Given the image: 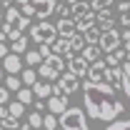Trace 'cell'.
I'll return each mask as SVG.
<instances>
[{
    "label": "cell",
    "instance_id": "7bdbcfd3",
    "mask_svg": "<svg viewBox=\"0 0 130 130\" xmlns=\"http://www.w3.org/2000/svg\"><path fill=\"white\" fill-rule=\"evenodd\" d=\"M65 3H70V5H75V3H80V0H65Z\"/></svg>",
    "mask_w": 130,
    "mask_h": 130
},
{
    "label": "cell",
    "instance_id": "f35d334b",
    "mask_svg": "<svg viewBox=\"0 0 130 130\" xmlns=\"http://www.w3.org/2000/svg\"><path fill=\"white\" fill-rule=\"evenodd\" d=\"M8 55H10V53H8V45L0 43V58H8Z\"/></svg>",
    "mask_w": 130,
    "mask_h": 130
},
{
    "label": "cell",
    "instance_id": "d4e9b609",
    "mask_svg": "<svg viewBox=\"0 0 130 130\" xmlns=\"http://www.w3.org/2000/svg\"><path fill=\"white\" fill-rule=\"evenodd\" d=\"M5 88H8L10 93H18V90H23L25 85H23V80H20L18 75H8V80H5Z\"/></svg>",
    "mask_w": 130,
    "mask_h": 130
},
{
    "label": "cell",
    "instance_id": "52a82bcc",
    "mask_svg": "<svg viewBox=\"0 0 130 130\" xmlns=\"http://www.w3.org/2000/svg\"><path fill=\"white\" fill-rule=\"evenodd\" d=\"M58 85H60V90H63L65 95H73L80 88V80H78V75H73L70 70H65L63 75H60V80H58Z\"/></svg>",
    "mask_w": 130,
    "mask_h": 130
},
{
    "label": "cell",
    "instance_id": "bcb514c9",
    "mask_svg": "<svg viewBox=\"0 0 130 130\" xmlns=\"http://www.w3.org/2000/svg\"><path fill=\"white\" fill-rule=\"evenodd\" d=\"M0 130H5V128H3V125H0Z\"/></svg>",
    "mask_w": 130,
    "mask_h": 130
},
{
    "label": "cell",
    "instance_id": "44dd1931",
    "mask_svg": "<svg viewBox=\"0 0 130 130\" xmlns=\"http://www.w3.org/2000/svg\"><path fill=\"white\" fill-rule=\"evenodd\" d=\"M123 90H125L128 103H130V55H128V60L123 63Z\"/></svg>",
    "mask_w": 130,
    "mask_h": 130
},
{
    "label": "cell",
    "instance_id": "603a6c76",
    "mask_svg": "<svg viewBox=\"0 0 130 130\" xmlns=\"http://www.w3.org/2000/svg\"><path fill=\"white\" fill-rule=\"evenodd\" d=\"M88 13H93V8L88 5V3H75L73 5V20H78V18H83V15H88Z\"/></svg>",
    "mask_w": 130,
    "mask_h": 130
},
{
    "label": "cell",
    "instance_id": "60d3db41",
    "mask_svg": "<svg viewBox=\"0 0 130 130\" xmlns=\"http://www.w3.org/2000/svg\"><path fill=\"white\" fill-rule=\"evenodd\" d=\"M5 40H8V35H5V32L0 30V43H5Z\"/></svg>",
    "mask_w": 130,
    "mask_h": 130
},
{
    "label": "cell",
    "instance_id": "f6af8a7d",
    "mask_svg": "<svg viewBox=\"0 0 130 130\" xmlns=\"http://www.w3.org/2000/svg\"><path fill=\"white\" fill-rule=\"evenodd\" d=\"M58 3H65V0H58Z\"/></svg>",
    "mask_w": 130,
    "mask_h": 130
},
{
    "label": "cell",
    "instance_id": "d6986e66",
    "mask_svg": "<svg viewBox=\"0 0 130 130\" xmlns=\"http://www.w3.org/2000/svg\"><path fill=\"white\" fill-rule=\"evenodd\" d=\"M20 80H23V85H25V88H32L35 83L40 80V75H38V70H32V68H25V70H23V75H20Z\"/></svg>",
    "mask_w": 130,
    "mask_h": 130
},
{
    "label": "cell",
    "instance_id": "ab89813d",
    "mask_svg": "<svg viewBox=\"0 0 130 130\" xmlns=\"http://www.w3.org/2000/svg\"><path fill=\"white\" fill-rule=\"evenodd\" d=\"M120 35H123V43H130V28H128V30H123Z\"/></svg>",
    "mask_w": 130,
    "mask_h": 130
},
{
    "label": "cell",
    "instance_id": "836d02e7",
    "mask_svg": "<svg viewBox=\"0 0 130 130\" xmlns=\"http://www.w3.org/2000/svg\"><path fill=\"white\" fill-rule=\"evenodd\" d=\"M43 118H45V115H40V113H30L28 115V123H30V128H43Z\"/></svg>",
    "mask_w": 130,
    "mask_h": 130
},
{
    "label": "cell",
    "instance_id": "ffe728a7",
    "mask_svg": "<svg viewBox=\"0 0 130 130\" xmlns=\"http://www.w3.org/2000/svg\"><path fill=\"white\" fill-rule=\"evenodd\" d=\"M20 18H23V13H20V8H18V5H10V8H5V23H8V25H13V28H15Z\"/></svg>",
    "mask_w": 130,
    "mask_h": 130
},
{
    "label": "cell",
    "instance_id": "2e32d148",
    "mask_svg": "<svg viewBox=\"0 0 130 130\" xmlns=\"http://www.w3.org/2000/svg\"><path fill=\"white\" fill-rule=\"evenodd\" d=\"M80 55H83L90 65L98 63V60H103V50H100V45H85V50H83Z\"/></svg>",
    "mask_w": 130,
    "mask_h": 130
},
{
    "label": "cell",
    "instance_id": "9c48e42d",
    "mask_svg": "<svg viewBox=\"0 0 130 130\" xmlns=\"http://www.w3.org/2000/svg\"><path fill=\"white\" fill-rule=\"evenodd\" d=\"M75 28H78V32H83V35L88 30H93V28H98V13L93 10V13H88V15L78 18V20H75Z\"/></svg>",
    "mask_w": 130,
    "mask_h": 130
},
{
    "label": "cell",
    "instance_id": "5bb4252c",
    "mask_svg": "<svg viewBox=\"0 0 130 130\" xmlns=\"http://www.w3.org/2000/svg\"><path fill=\"white\" fill-rule=\"evenodd\" d=\"M38 75H40V80H60V75H63V73H60V70H55V68H53V65H48L45 63V60H43V65H40V68H38Z\"/></svg>",
    "mask_w": 130,
    "mask_h": 130
},
{
    "label": "cell",
    "instance_id": "83f0119b",
    "mask_svg": "<svg viewBox=\"0 0 130 130\" xmlns=\"http://www.w3.org/2000/svg\"><path fill=\"white\" fill-rule=\"evenodd\" d=\"M100 35H103V30H100V28L88 30V32H85V43H88V45H98V43H100Z\"/></svg>",
    "mask_w": 130,
    "mask_h": 130
},
{
    "label": "cell",
    "instance_id": "8fae6325",
    "mask_svg": "<svg viewBox=\"0 0 130 130\" xmlns=\"http://www.w3.org/2000/svg\"><path fill=\"white\" fill-rule=\"evenodd\" d=\"M55 28H58V35H63V38H70V35H75V32H78L75 20H73V18H60V20L55 23Z\"/></svg>",
    "mask_w": 130,
    "mask_h": 130
},
{
    "label": "cell",
    "instance_id": "7402d4cb",
    "mask_svg": "<svg viewBox=\"0 0 130 130\" xmlns=\"http://www.w3.org/2000/svg\"><path fill=\"white\" fill-rule=\"evenodd\" d=\"M15 98L23 103V105H28V103H35L38 98H35V93H32V88H23V90H18Z\"/></svg>",
    "mask_w": 130,
    "mask_h": 130
},
{
    "label": "cell",
    "instance_id": "7c38bea8",
    "mask_svg": "<svg viewBox=\"0 0 130 130\" xmlns=\"http://www.w3.org/2000/svg\"><path fill=\"white\" fill-rule=\"evenodd\" d=\"M32 93H35L38 100H48V98H53V85L48 80H38L32 85Z\"/></svg>",
    "mask_w": 130,
    "mask_h": 130
},
{
    "label": "cell",
    "instance_id": "8d00e7d4",
    "mask_svg": "<svg viewBox=\"0 0 130 130\" xmlns=\"http://www.w3.org/2000/svg\"><path fill=\"white\" fill-rule=\"evenodd\" d=\"M118 23H120V25H123V28L128 30V28H130V13H125V15H120V18H118Z\"/></svg>",
    "mask_w": 130,
    "mask_h": 130
},
{
    "label": "cell",
    "instance_id": "ee69618b",
    "mask_svg": "<svg viewBox=\"0 0 130 130\" xmlns=\"http://www.w3.org/2000/svg\"><path fill=\"white\" fill-rule=\"evenodd\" d=\"M3 73H5V70H3V65H0V80H3Z\"/></svg>",
    "mask_w": 130,
    "mask_h": 130
},
{
    "label": "cell",
    "instance_id": "484cf974",
    "mask_svg": "<svg viewBox=\"0 0 130 130\" xmlns=\"http://www.w3.org/2000/svg\"><path fill=\"white\" fill-rule=\"evenodd\" d=\"M43 128H45V130H58V128H60V120H58V115L45 113V118H43Z\"/></svg>",
    "mask_w": 130,
    "mask_h": 130
},
{
    "label": "cell",
    "instance_id": "d590c367",
    "mask_svg": "<svg viewBox=\"0 0 130 130\" xmlns=\"http://www.w3.org/2000/svg\"><path fill=\"white\" fill-rule=\"evenodd\" d=\"M118 13H120V15L130 13V0H120V3H118Z\"/></svg>",
    "mask_w": 130,
    "mask_h": 130
},
{
    "label": "cell",
    "instance_id": "b9f144b4",
    "mask_svg": "<svg viewBox=\"0 0 130 130\" xmlns=\"http://www.w3.org/2000/svg\"><path fill=\"white\" fill-rule=\"evenodd\" d=\"M83 3H88V5H90V8H93V3H95V0H83Z\"/></svg>",
    "mask_w": 130,
    "mask_h": 130
},
{
    "label": "cell",
    "instance_id": "4fadbf2b",
    "mask_svg": "<svg viewBox=\"0 0 130 130\" xmlns=\"http://www.w3.org/2000/svg\"><path fill=\"white\" fill-rule=\"evenodd\" d=\"M65 110H68V100H65V98H55V95L48 98V113H53V115L60 118Z\"/></svg>",
    "mask_w": 130,
    "mask_h": 130
},
{
    "label": "cell",
    "instance_id": "30bf717a",
    "mask_svg": "<svg viewBox=\"0 0 130 130\" xmlns=\"http://www.w3.org/2000/svg\"><path fill=\"white\" fill-rule=\"evenodd\" d=\"M3 70H5L8 75H18V73L23 70V60H20V55L10 53L8 58H3Z\"/></svg>",
    "mask_w": 130,
    "mask_h": 130
},
{
    "label": "cell",
    "instance_id": "1f68e13d",
    "mask_svg": "<svg viewBox=\"0 0 130 130\" xmlns=\"http://www.w3.org/2000/svg\"><path fill=\"white\" fill-rule=\"evenodd\" d=\"M113 3H115V0H95V3H93V10H95V13L110 10V8H113Z\"/></svg>",
    "mask_w": 130,
    "mask_h": 130
},
{
    "label": "cell",
    "instance_id": "5b68a950",
    "mask_svg": "<svg viewBox=\"0 0 130 130\" xmlns=\"http://www.w3.org/2000/svg\"><path fill=\"white\" fill-rule=\"evenodd\" d=\"M58 0H32V8H35V18L38 20H48L50 15L58 13Z\"/></svg>",
    "mask_w": 130,
    "mask_h": 130
},
{
    "label": "cell",
    "instance_id": "277c9868",
    "mask_svg": "<svg viewBox=\"0 0 130 130\" xmlns=\"http://www.w3.org/2000/svg\"><path fill=\"white\" fill-rule=\"evenodd\" d=\"M120 43H123V35L118 30H105L103 35H100V50L105 53V55H110V53H115V50H120Z\"/></svg>",
    "mask_w": 130,
    "mask_h": 130
},
{
    "label": "cell",
    "instance_id": "9a60e30c",
    "mask_svg": "<svg viewBox=\"0 0 130 130\" xmlns=\"http://www.w3.org/2000/svg\"><path fill=\"white\" fill-rule=\"evenodd\" d=\"M98 28L105 32V30H115V18H113V10H103L98 13Z\"/></svg>",
    "mask_w": 130,
    "mask_h": 130
},
{
    "label": "cell",
    "instance_id": "7dc6e473",
    "mask_svg": "<svg viewBox=\"0 0 130 130\" xmlns=\"http://www.w3.org/2000/svg\"><path fill=\"white\" fill-rule=\"evenodd\" d=\"M0 5H3V0H0Z\"/></svg>",
    "mask_w": 130,
    "mask_h": 130
},
{
    "label": "cell",
    "instance_id": "e0dca14e",
    "mask_svg": "<svg viewBox=\"0 0 130 130\" xmlns=\"http://www.w3.org/2000/svg\"><path fill=\"white\" fill-rule=\"evenodd\" d=\"M85 35L83 32H75V35H70V50H73V55H80L83 50H85Z\"/></svg>",
    "mask_w": 130,
    "mask_h": 130
},
{
    "label": "cell",
    "instance_id": "d6a6232c",
    "mask_svg": "<svg viewBox=\"0 0 130 130\" xmlns=\"http://www.w3.org/2000/svg\"><path fill=\"white\" fill-rule=\"evenodd\" d=\"M105 130H130V120H113V123H108Z\"/></svg>",
    "mask_w": 130,
    "mask_h": 130
},
{
    "label": "cell",
    "instance_id": "cb8c5ba5",
    "mask_svg": "<svg viewBox=\"0 0 130 130\" xmlns=\"http://www.w3.org/2000/svg\"><path fill=\"white\" fill-rule=\"evenodd\" d=\"M25 63H28V68H32V65H43L40 50H28V53H25Z\"/></svg>",
    "mask_w": 130,
    "mask_h": 130
},
{
    "label": "cell",
    "instance_id": "e575fe53",
    "mask_svg": "<svg viewBox=\"0 0 130 130\" xmlns=\"http://www.w3.org/2000/svg\"><path fill=\"white\" fill-rule=\"evenodd\" d=\"M10 103H13V100H10V90L3 85V88H0V105H10Z\"/></svg>",
    "mask_w": 130,
    "mask_h": 130
},
{
    "label": "cell",
    "instance_id": "3957f363",
    "mask_svg": "<svg viewBox=\"0 0 130 130\" xmlns=\"http://www.w3.org/2000/svg\"><path fill=\"white\" fill-rule=\"evenodd\" d=\"M58 120H60V130H90L88 115L83 108H68Z\"/></svg>",
    "mask_w": 130,
    "mask_h": 130
},
{
    "label": "cell",
    "instance_id": "8992f818",
    "mask_svg": "<svg viewBox=\"0 0 130 130\" xmlns=\"http://www.w3.org/2000/svg\"><path fill=\"white\" fill-rule=\"evenodd\" d=\"M108 73H110V68L105 60H98V63L90 65V70H88V80L90 83H108Z\"/></svg>",
    "mask_w": 130,
    "mask_h": 130
},
{
    "label": "cell",
    "instance_id": "74e56055",
    "mask_svg": "<svg viewBox=\"0 0 130 130\" xmlns=\"http://www.w3.org/2000/svg\"><path fill=\"white\" fill-rule=\"evenodd\" d=\"M48 110V100H35V113H43Z\"/></svg>",
    "mask_w": 130,
    "mask_h": 130
},
{
    "label": "cell",
    "instance_id": "4316f807",
    "mask_svg": "<svg viewBox=\"0 0 130 130\" xmlns=\"http://www.w3.org/2000/svg\"><path fill=\"white\" fill-rule=\"evenodd\" d=\"M0 125H3L5 130H18V128H20V118L5 115V118H0Z\"/></svg>",
    "mask_w": 130,
    "mask_h": 130
},
{
    "label": "cell",
    "instance_id": "c3c4849f",
    "mask_svg": "<svg viewBox=\"0 0 130 130\" xmlns=\"http://www.w3.org/2000/svg\"><path fill=\"white\" fill-rule=\"evenodd\" d=\"M32 130H35V128H32Z\"/></svg>",
    "mask_w": 130,
    "mask_h": 130
},
{
    "label": "cell",
    "instance_id": "ac0fdd59",
    "mask_svg": "<svg viewBox=\"0 0 130 130\" xmlns=\"http://www.w3.org/2000/svg\"><path fill=\"white\" fill-rule=\"evenodd\" d=\"M125 53H128V50H115V53H110V55H105L103 60L108 63V68H120V63L125 60Z\"/></svg>",
    "mask_w": 130,
    "mask_h": 130
},
{
    "label": "cell",
    "instance_id": "ba28073f",
    "mask_svg": "<svg viewBox=\"0 0 130 130\" xmlns=\"http://www.w3.org/2000/svg\"><path fill=\"white\" fill-rule=\"evenodd\" d=\"M68 70H70L73 75H78V78H83V75H88L90 65H88V60H85L83 55H73V58L68 60Z\"/></svg>",
    "mask_w": 130,
    "mask_h": 130
},
{
    "label": "cell",
    "instance_id": "f546056e",
    "mask_svg": "<svg viewBox=\"0 0 130 130\" xmlns=\"http://www.w3.org/2000/svg\"><path fill=\"white\" fill-rule=\"evenodd\" d=\"M55 15H58V18H73V5H70V3H60Z\"/></svg>",
    "mask_w": 130,
    "mask_h": 130
},
{
    "label": "cell",
    "instance_id": "f1b7e54d",
    "mask_svg": "<svg viewBox=\"0 0 130 130\" xmlns=\"http://www.w3.org/2000/svg\"><path fill=\"white\" fill-rule=\"evenodd\" d=\"M23 110H25V105H23L20 100H13V103L8 105V113L13 115V118H20V115H23Z\"/></svg>",
    "mask_w": 130,
    "mask_h": 130
},
{
    "label": "cell",
    "instance_id": "7a4b0ae2",
    "mask_svg": "<svg viewBox=\"0 0 130 130\" xmlns=\"http://www.w3.org/2000/svg\"><path fill=\"white\" fill-rule=\"evenodd\" d=\"M28 32H30V40H35L38 45H53V43L60 38L55 23H50V20H38Z\"/></svg>",
    "mask_w": 130,
    "mask_h": 130
},
{
    "label": "cell",
    "instance_id": "6da1fadb",
    "mask_svg": "<svg viewBox=\"0 0 130 130\" xmlns=\"http://www.w3.org/2000/svg\"><path fill=\"white\" fill-rule=\"evenodd\" d=\"M115 90L110 83H90L85 80L83 85V108L88 110L90 120H115L118 115L125 110V105L115 98Z\"/></svg>",
    "mask_w": 130,
    "mask_h": 130
},
{
    "label": "cell",
    "instance_id": "4dcf8cb0",
    "mask_svg": "<svg viewBox=\"0 0 130 130\" xmlns=\"http://www.w3.org/2000/svg\"><path fill=\"white\" fill-rule=\"evenodd\" d=\"M13 53H15V55H20V53H28V38H25V35H23L20 40H15V43H13Z\"/></svg>",
    "mask_w": 130,
    "mask_h": 130
}]
</instances>
